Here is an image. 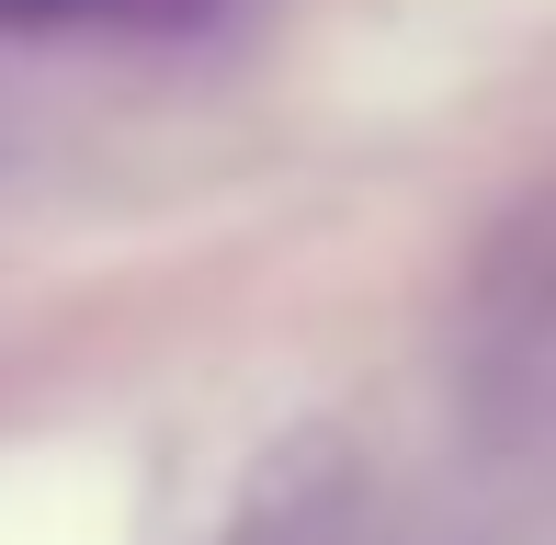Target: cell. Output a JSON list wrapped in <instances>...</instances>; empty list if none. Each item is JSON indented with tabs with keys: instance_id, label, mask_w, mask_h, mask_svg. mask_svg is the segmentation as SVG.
<instances>
[{
	"instance_id": "obj_1",
	"label": "cell",
	"mask_w": 556,
	"mask_h": 545,
	"mask_svg": "<svg viewBox=\"0 0 556 545\" xmlns=\"http://www.w3.org/2000/svg\"><path fill=\"white\" fill-rule=\"evenodd\" d=\"M91 0H0V23H80Z\"/></svg>"
}]
</instances>
